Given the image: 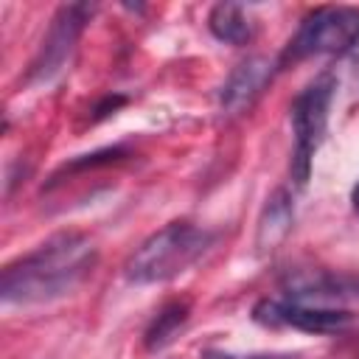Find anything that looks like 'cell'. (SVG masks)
Here are the masks:
<instances>
[{
    "mask_svg": "<svg viewBox=\"0 0 359 359\" xmlns=\"http://www.w3.org/2000/svg\"><path fill=\"white\" fill-rule=\"evenodd\" d=\"M95 244L81 233H56L0 275L3 303H45L73 292L95 266Z\"/></svg>",
    "mask_w": 359,
    "mask_h": 359,
    "instance_id": "obj_1",
    "label": "cell"
},
{
    "mask_svg": "<svg viewBox=\"0 0 359 359\" xmlns=\"http://www.w3.org/2000/svg\"><path fill=\"white\" fill-rule=\"evenodd\" d=\"M216 233L191 222H171L151 233L123 264V275L132 283H160L168 278L182 275L194 266L208 247L213 244Z\"/></svg>",
    "mask_w": 359,
    "mask_h": 359,
    "instance_id": "obj_2",
    "label": "cell"
},
{
    "mask_svg": "<svg viewBox=\"0 0 359 359\" xmlns=\"http://www.w3.org/2000/svg\"><path fill=\"white\" fill-rule=\"evenodd\" d=\"M334 76L323 73L317 76L311 84H306L300 90V95L292 104V129H294V151H292V180L297 185L309 182L311 174V157L317 151V146L325 137L328 129V109H331V98H334Z\"/></svg>",
    "mask_w": 359,
    "mask_h": 359,
    "instance_id": "obj_3",
    "label": "cell"
},
{
    "mask_svg": "<svg viewBox=\"0 0 359 359\" xmlns=\"http://www.w3.org/2000/svg\"><path fill=\"white\" fill-rule=\"evenodd\" d=\"M356 42H359V8L356 6H320L303 17L283 59L345 53Z\"/></svg>",
    "mask_w": 359,
    "mask_h": 359,
    "instance_id": "obj_4",
    "label": "cell"
},
{
    "mask_svg": "<svg viewBox=\"0 0 359 359\" xmlns=\"http://www.w3.org/2000/svg\"><path fill=\"white\" fill-rule=\"evenodd\" d=\"M90 14H93L90 3H70V6H62L56 11V17L50 20V28H48L34 62H31V70H28L31 84H45L62 73V67L70 59Z\"/></svg>",
    "mask_w": 359,
    "mask_h": 359,
    "instance_id": "obj_5",
    "label": "cell"
},
{
    "mask_svg": "<svg viewBox=\"0 0 359 359\" xmlns=\"http://www.w3.org/2000/svg\"><path fill=\"white\" fill-rule=\"evenodd\" d=\"M252 320L266 328H297L306 334H339L351 328L353 314L348 309H323V306H303L294 300H258L252 309Z\"/></svg>",
    "mask_w": 359,
    "mask_h": 359,
    "instance_id": "obj_6",
    "label": "cell"
},
{
    "mask_svg": "<svg viewBox=\"0 0 359 359\" xmlns=\"http://www.w3.org/2000/svg\"><path fill=\"white\" fill-rule=\"evenodd\" d=\"M286 300L303 306H323V309H345L359 303V278L325 272V269H306L294 272L283 280Z\"/></svg>",
    "mask_w": 359,
    "mask_h": 359,
    "instance_id": "obj_7",
    "label": "cell"
},
{
    "mask_svg": "<svg viewBox=\"0 0 359 359\" xmlns=\"http://www.w3.org/2000/svg\"><path fill=\"white\" fill-rule=\"evenodd\" d=\"M275 65L264 56H250L241 65L233 67V73L227 76V81L219 90V104L224 112L238 115L244 109H250L255 104V98L264 93V87L272 79Z\"/></svg>",
    "mask_w": 359,
    "mask_h": 359,
    "instance_id": "obj_8",
    "label": "cell"
},
{
    "mask_svg": "<svg viewBox=\"0 0 359 359\" xmlns=\"http://www.w3.org/2000/svg\"><path fill=\"white\" fill-rule=\"evenodd\" d=\"M292 222H294V208H292V196L278 188L264 210H261V219H258V230H255V247L258 252H272L292 230Z\"/></svg>",
    "mask_w": 359,
    "mask_h": 359,
    "instance_id": "obj_9",
    "label": "cell"
},
{
    "mask_svg": "<svg viewBox=\"0 0 359 359\" xmlns=\"http://www.w3.org/2000/svg\"><path fill=\"white\" fill-rule=\"evenodd\" d=\"M208 28L216 39L230 42V45H247L255 34L252 20L238 3H216L208 14Z\"/></svg>",
    "mask_w": 359,
    "mask_h": 359,
    "instance_id": "obj_10",
    "label": "cell"
},
{
    "mask_svg": "<svg viewBox=\"0 0 359 359\" xmlns=\"http://www.w3.org/2000/svg\"><path fill=\"white\" fill-rule=\"evenodd\" d=\"M185 323H188V303L174 300V303L163 306V309L157 311V317L151 320V325L146 328V334H143L146 348H149V351L165 348V345L177 337V331H180Z\"/></svg>",
    "mask_w": 359,
    "mask_h": 359,
    "instance_id": "obj_11",
    "label": "cell"
},
{
    "mask_svg": "<svg viewBox=\"0 0 359 359\" xmlns=\"http://www.w3.org/2000/svg\"><path fill=\"white\" fill-rule=\"evenodd\" d=\"M123 101H126L123 95H115V98H107V101H104V104H101V107L95 109V112H98V118H104V115H107L109 109H115V107H121Z\"/></svg>",
    "mask_w": 359,
    "mask_h": 359,
    "instance_id": "obj_12",
    "label": "cell"
},
{
    "mask_svg": "<svg viewBox=\"0 0 359 359\" xmlns=\"http://www.w3.org/2000/svg\"><path fill=\"white\" fill-rule=\"evenodd\" d=\"M244 359H297V356H289V353H252V356H244Z\"/></svg>",
    "mask_w": 359,
    "mask_h": 359,
    "instance_id": "obj_13",
    "label": "cell"
},
{
    "mask_svg": "<svg viewBox=\"0 0 359 359\" xmlns=\"http://www.w3.org/2000/svg\"><path fill=\"white\" fill-rule=\"evenodd\" d=\"M351 202H353V210L359 213V182L353 185V191H351Z\"/></svg>",
    "mask_w": 359,
    "mask_h": 359,
    "instance_id": "obj_14",
    "label": "cell"
},
{
    "mask_svg": "<svg viewBox=\"0 0 359 359\" xmlns=\"http://www.w3.org/2000/svg\"><path fill=\"white\" fill-rule=\"evenodd\" d=\"M205 359H236V356H227V353H216V351H210V353H205Z\"/></svg>",
    "mask_w": 359,
    "mask_h": 359,
    "instance_id": "obj_15",
    "label": "cell"
}]
</instances>
